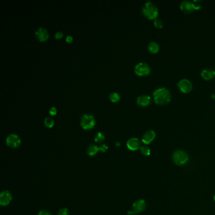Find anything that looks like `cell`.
<instances>
[{
	"label": "cell",
	"mask_w": 215,
	"mask_h": 215,
	"mask_svg": "<svg viewBox=\"0 0 215 215\" xmlns=\"http://www.w3.org/2000/svg\"><path fill=\"white\" fill-rule=\"evenodd\" d=\"M153 99L156 104L159 105H165L170 102V92L166 88H159L153 92Z\"/></svg>",
	"instance_id": "1"
},
{
	"label": "cell",
	"mask_w": 215,
	"mask_h": 215,
	"mask_svg": "<svg viewBox=\"0 0 215 215\" xmlns=\"http://www.w3.org/2000/svg\"><path fill=\"white\" fill-rule=\"evenodd\" d=\"M142 12L145 17L150 20L156 19L159 15V9L152 2L145 3L143 7Z\"/></svg>",
	"instance_id": "2"
},
{
	"label": "cell",
	"mask_w": 215,
	"mask_h": 215,
	"mask_svg": "<svg viewBox=\"0 0 215 215\" xmlns=\"http://www.w3.org/2000/svg\"><path fill=\"white\" fill-rule=\"evenodd\" d=\"M173 162L179 166L185 165L189 161V156L188 153L183 150H177L173 154Z\"/></svg>",
	"instance_id": "3"
},
{
	"label": "cell",
	"mask_w": 215,
	"mask_h": 215,
	"mask_svg": "<svg viewBox=\"0 0 215 215\" xmlns=\"http://www.w3.org/2000/svg\"><path fill=\"white\" fill-rule=\"evenodd\" d=\"M80 125L81 128L86 130L94 128L95 125V118L92 115L85 114L81 118Z\"/></svg>",
	"instance_id": "4"
},
{
	"label": "cell",
	"mask_w": 215,
	"mask_h": 215,
	"mask_svg": "<svg viewBox=\"0 0 215 215\" xmlns=\"http://www.w3.org/2000/svg\"><path fill=\"white\" fill-rule=\"evenodd\" d=\"M180 8L181 10L185 13H191L195 10H199L201 8V5H196L193 2L188 0L183 1L180 5Z\"/></svg>",
	"instance_id": "5"
},
{
	"label": "cell",
	"mask_w": 215,
	"mask_h": 215,
	"mask_svg": "<svg viewBox=\"0 0 215 215\" xmlns=\"http://www.w3.org/2000/svg\"><path fill=\"white\" fill-rule=\"evenodd\" d=\"M150 67L146 63H139L134 68L135 73L140 76L148 75L150 73Z\"/></svg>",
	"instance_id": "6"
},
{
	"label": "cell",
	"mask_w": 215,
	"mask_h": 215,
	"mask_svg": "<svg viewBox=\"0 0 215 215\" xmlns=\"http://www.w3.org/2000/svg\"><path fill=\"white\" fill-rule=\"evenodd\" d=\"M146 204L145 201L143 199H138L133 204V211H129L128 214L129 215L135 214V213H139L144 211L146 209Z\"/></svg>",
	"instance_id": "7"
},
{
	"label": "cell",
	"mask_w": 215,
	"mask_h": 215,
	"mask_svg": "<svg viewBox=\"0 0 215 215\" xmlns=\"http://www.w3.org/2000/svg\"><path fill=\"white\" fill-rule=\"evenodd\" d=\"M177 86L183 93H189L193 89L192 83L188 79H182L177 83Z\"/></svg>",
	"instance_id": "8"
},
{
	"label": "cell",
	"mask_w": 215,
	"mask_h": 215,
	"mask_svg": "<svg viewBox=\"0 0 215 215\" xmlns=\"http://www.w3.org/2000/svg\"><path fill=\"white\" fill-rule=\"evenodd\" d=\"M7 144L12 148H16L18 147L21 144V139L19 136L15 134H10L6 140Z\"/></svg>",
	"instance_id": "9"
},
{
	"label": "cell",
	"mask_w": 215,
	"mask_h": 215,
	"mask_svg": "<svg viewBox=\"0 0 215 215\" xmlns=\"http://www.w3.org/2000/svg\"><path fill=\"white\" fill-rule=\"evenodd\" d=\"M12 200V196L8 191H3L0 195V204L2 206H8Z\"/></svg>",
	"instance_id": "10"
},
{
	"label": "cell",
	"mask_w": 215,
	"mask_h": 215,
	"mask_svg": "<svg viewBox=\"0 0 215 215\" xmlns=\"http://www.w3.org/2000/svg\"><path fill=\"white\" fill-rule=\"evenodd\" d=\"M127 147L131 151H136L141 148V142L138 138H131L128 140Z\"/></svg>",
	"instance_id": "11"
},
{
	"label": "cell",
	"mask_w": 215,
	"mask_h": 215,
	"mask_svg": "<svg viewBox=\"0 0 215 215\" xmlns=\"http://www.w3.org/2000/svg\"><path fill=\"white\" fill-rule=\"evenodd\" d=\"M35 35L36 38L41 42H44L49 38V33L44 28H38L35 32Z\"/></svg>",
	"instance_id": "12"
},
{
	"label": "cell",
	"mask_w": 215,
	"mask_h": 215,
	"mask_svg": "<svg viewBox=\"0 0 215 215\" xmlns=\"http://www.w3.org/2000/svg\"><path fill=\"white\" fill-rule=\"evenodd\" d=\"M155 136H156V133L154 131H153V130L147 131L143 136L142 142L146 144H148L154 140V139L155 138Z\"/></svg>",
	"instance_id": "13"
},
{
	"label": "cell",
	"mask_w": 215,
	"mask_h": 215,
	"mask_svg": "<svg viewBox=\"0 0 215 215\" xmlns=\"http://www.w3.org/2000/svg\"><path fill=\"white\" fill-rule=\"evenodd\" d=\"M151 101V98L150 96L148 95H142L138 97L137 99V104L142 107H146L148 105Z\"/></svg>",
	"instance_id": "14"
},
{
	"label": "cell",
	"mask_w": 215,
	"mask_h": 215,
	"mask_svg": "<svg viewBox=\"0 0 215 215\" xmlns=\"http://www.w3.org/2000/svg\"><path fill=\"white\" fill-rule=\"evenodd\" d=\"M201 75L205 80H210L214 77L215 71L212 69L206 68L201 71Z\"/></svg>",
	"instance_id": "15"
},
{
	"label": "cell",
	"mask_w": 215,
	"mask_h": 215,
	"mask_svg": "<svg viewBox=\"0 0 215 215\" xmlns=\"http://www.w3.org/2000/svg\"><path fill=\"white\" fill-rule=\"evenodd\" d=\"M99 150H100V148L99 146L94 144H91L88 146L86 150V153L89 156L93 157L97 154Z\"/></svg>",
	"instance_id": "16"
},
{
	"label": "cell",
	"mask_w": 215,
	"mask_h": 215,
	"mask_svg": "<svg viewBox=\"0 0 215 215\" xmlns=\"http://www.w3.org/2000/svg\"><path fill=\"white\" fill-rule=\"evenodd\" d=\"M148 51L151 52V53H157L159 52V49H160V46L159 45L158 43H157L156 42H151L149 43L148 46Z\"/></svg>",
	"instance_id": "17"
},
{
	"label": "cell",
	"mask_w": 215,
	"mask_h": 215,
	"mask_svg": "<svg viewBox=\"0 0 215 215\" xmlns=\"http://www.w3.org/2000/svg\"><path fill=\"white\" fill-rule=\"evenodd\" d=\"M44 125L48 128H51L54 125V121L51 117H47L44 119Z\"/></svg>",
	"instance_id": "18"
},
{
	"label": "cell",
	"mask_w": 215,
	"mask_h": 215,
	"mask_svg": "<svg viewBox=\"0 0 215 215\" xmlns=\"http://www.w3.org/2000/svg\"><path fill=\"white\" fill-rule=\"evenodd\" d=\"M105 139L104 135L101 132H98L94 138V140L97 143H102Z\"/></svg>",
	"instance_id": "19"
},
{
	"label": "cell",
	"mask_w": 215,
	"mask_h": 215,
	"mask_svg": "<svg viewBox=\"0 0 215 215\" xmlns=\"http://www.w3.org/2000/svg\"><path fill=\"white\" fill-rule=\"evenodd\" d=\"M120 99V95L116 92H112L109 95V99L112 102H117Z\"/></svg>",
	"instance_id": "20"
},
{
	"label": "cell",
	"mask_w": 215,
	"mask_h": 215,
	"mask_svg": "<svg viewBox=\"0 0 215 215\" xmlns=\"http://www.w3.org/2000/svg\"><path fill=\"white\" fill-rule=\"evenodd\" d=\"M140 151L144 156H148L150 155V149L147 146H142L140 148Z\"/></svg>",
	"instance_id": "21"
},
{
	"label": "cell",
	"mask_w": 215,
	"mask_h": 215,
	"mask_svg": "<svg viewBox=\"0 0 215 215\" xmlns=\"http://www.w3.org/2000/svg\"><path fill=\"white\" fill-rule=\"evenodd\" d=\"M153 23H154V25L158 28H161L164 26V23H163L162 20L160 19H159V18L155 19L154 22Z\"/></svg>",
	"instance_id": "22"
},
{
	"label": "cell",
	"mask_w": 215,
	"mask_h": 215,
	"mask_svg": "<svg viewBox=\"0 0 215 215\" xmlns=\"http://www.w3.org/2000/svg\"><path fill=\"white\" fill-rule=\"evenodd\" d=\"M57 215H70V212L67 208H62L59 211Z\"/></svg>",
	"instance_id": "23"
},
{
	"label": "cell",
	"mask_w": 215,
	"mask_h": 215,
	"mask_svg": "<svg viewBox=\"0 0 215 215\" xmlns=\"http://www.w3.org/2000/svg\"><path fill=\"white\" fill-rule=\"evenodd\" d=\"M38 215H52L51 212L47 210H41L39 211Z\"/></svg>",
	"instance_id": "24"
},
{
	"label": "cell",
	"mask_w": 215,
	"mask_h": 215,
	"mask_svg": "<svg viewBox=\"0 0 215 215\" xmlns=\"http://www.w3.org/2000/svg\"><path fill=\"white\" fill-rule=\"evenodd\" d=\"M49 114L51 115H56L57 114V109L54 107H52L49 110Z\"/></svg>",
	"instance_id": "25"
},
{
	"label": "cell",
	"mask_w": 215,
	"mask_h": 215,
	"mask_svg": "<svg viewBox=\"0 0 215 215\" xmlns=\"http://www.w3.org/2000/svg\"><path fill=\"white\" fill-rule=\"evenodd\" d=\"M55 38L56 39H59L63 37V33L62 32H57L55 34Z\"/></svg>",
	"instance_id": "26"
},
{
	"label": "cell",
	"mask_w": 215,
	"mask_h": 215,
	"mask_svg": "<svg viewBox=\"0 0 215 215\" xmlns=\"http://www.w3.org/2000/svg\"><path fill=\"white\" fill-rule=\"evenodd\" d=\"M99 148H100V150H101L102 152H105L108 149V146L105 144H101V146H99Z\"/></svg>",
	"instance_id": "27"
},
{
	"label": "cell",
	"mask_w": 215,
	"mask_h": 215,
	"mask_svg": "<svg viewBox=\"0 0 215 215\" xmlns=\"http://www.w3.org/2000/svg\"><path fill=\"white\" fill-rule=\"evenodd\" d=\"M73 41V38L71 36H68L66 37V41L68 43H71Z\"/></svg>",
	"instance_id": "28"
},
{
	"label": "cell",
	"mask_w": 215,
	"mask_h": 215,
	"mask_svg": "<svg viewBox=\"0 0 215 215\" xmlns=\"http://www.w3.org/2000/svg\"><path fill=\"white\" fill-rule=\"evenodd\" d=\"M213 198H214V201H215V196L213 197Z\"/></svg>",
	"instance_id": "29"
},
{
	"label": "cell",
	"mask_w": 215,
	"mask_h": 215,
	"mask_svg": "<svg viewBox=\"0 0 215 215\" xmlns=\"http://www.w3.org/2000/svg\"><path fill=\"white\" fill-rule=\"evenodd\" d=\"M134 215H138V214H134Z\"/></svg>",
	"instance_id": "30"
}]
</instances>
